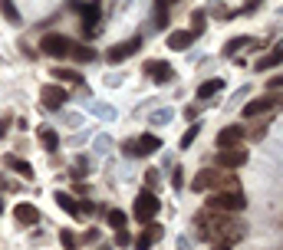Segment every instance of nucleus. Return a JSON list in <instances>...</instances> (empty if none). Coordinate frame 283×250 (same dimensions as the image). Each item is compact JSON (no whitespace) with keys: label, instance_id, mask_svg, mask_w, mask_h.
Masks as SVG:
<instances>
[{"label":"nucleus","instance_id":"obj_1","mask_svg":"<svg viewBox=\"0 0 283 250\" xmlns=\"http://www.w3.org/2000/svg\"><path fill=\"white\" fill-rule=\"evenodd\" d=\"M40 46H43V53H46V56L63 59V56H70L73 40H70V37H63V33H46V37L40 40Z\"/></svg>","mask_w":283,"mask_h":250},{"label":"nucleus","instance_id":"obj_2","mask_svg":"<svg viewBox=\"0 0 283 250\" xmlns=\"http://www.w3.org/2000/svg\"><path fill=\"white\" fill-rule=\"evenodd\" d=\"M208 207L227 214V211H240V207H247V201H244V194H240V191H217V194L208 201Z\"/></svg>","mask_w":283,"mask_h":250},{"label":"nucleus","instance_id":"obj_3","mask_svg":"<svg viewBox=\"0 0 283 250\" xmlns=\"http://www.w3.org/2000/svg\"><path fill=\"white\" fill-rule=\"evenodd\" d=\"M162 211V204H158V198L151 191H142L139 198H135V217L142 221V224H148V221H155V214Z\"/></svg>","mask_w":283,"mask_h":250},{"label":"nucleus","instance_id":"obj_4","mask_svg":"<svg viewBox=\"0 0 283 250\" xmlns=\"http://www.w3.org/2000/svg\"><path fill=\"white\" fill-rule=\"evenodd\" d=\"M283 106V99H277V96H264V99H254L244 106V119H254V115H267V112H277V109Z\"/></svg>","mask_w":283,"mask_h":250},{"label":"nucleus","instance_id":"obj_5","mask_svg":"<svg viewBox=\"0 0 283 250\" xmlns=\"http://www.w3.org/2000/svg\"><path fill=\"white\" fill-rule=\"evenodd\" d=\"M40 99H43L46 109H63V102L70 99V92H66L63 86H43L40 89Z\"/></svg>","mask_w":283,"mask_h":250},{"label":"nucleus","instance_id":"obj_6","mask_svg":"<svg viewBox=\"0 0 283 250\" xmlns=\"http://www.w3.org/2000/svg\"><path fill=\"white\" fill-rule=\"evenodd\" d=\"M142 46V37H132V40H125V43H119V46H112L109 50V63H122V59H129L135 50Z\"/></svg>","mask_w":283,"mask_h":250},{"label":"nucleus","instance_id":"obj_7","mask_svg":"<svg viewBox=\"0 0 283 250\" xmlns=\"http://www.w3.org/2000/svg\"><path fill=\"white\" fill-rule=\"evenodd\" d=\"M244 162H247V151H240V148H221L217 151V165L221 168H240Z\"/></svg>","mask_w":283,"mask_h":250},{"label":"nucleus","instance_id":"obj_8","mask_svg":"<svg viewBox=\"0 0 283 250\" xmlns=\"http://www.w3.org/2000/svg\"><path fill=\"white\" fill-rule=\"evenodd\" d=\"M99 13H102V4H99V0L82 4V23H86V33H96V26H99Z\"/></svg>","mask_w":283,"mask_h":250},{"label":"nucleus","instance_id":"obj_9","mask_svg":"<svg viewBox=\"0 0 283 250\" xmlns=\"http://www.w3.org/2000/svg\"><path fill=\"white\" fill-rule=\"evenodd\" d=\"M145 73H148L155 82H168L171 76H175V69H171L168 63H162V59H151V63H145Z\"/></svg>","mask_w":283,"mask_h":250},{"label":"nucleus","instance_id":"obj_10","mask_svg":"<svg viewBox=\"0 0 283 250\" xmlns=\"http://www.w3.org/2000/svg\"><path fill=\"white\" fill-rule=\"evenodd\" d=\"M155 240H162V227H158V224H151V221H148L145 234H139V237H135V250H148L151 244H155Z\"/></svg>","mask_w":283,"mask_h":250},{"label":"nucleus","instance_id":"obj_11","mask_svg":"<svg viewBox=\"0 0 283 250\" xmlns=\"http://www.w3.org/2000/svg\"><path fill=\"white\" fill-rule=\"evenodd\" d=\"M244 138V129L240 125H231V129H221V135H217V148H234V145Z\"/></svg>","mask_w":283,"mask_h":250},{"label":"nucleus","instance_id":"obj_12","mask_svg":"<svg viewBox=\"0 0 283 250\" xmlns=\"http://www.w3.org/2000/svg\"><path fill=\"white\" fill-rule=\"evenodd\" d=\"M191 43H195V37H191L188 30H175V33H168V46H171V50H188Z\"/></svg>","mask_w":283,"mask_h":250},{"label":"nucleus","instance_id":"obj_13","mask_svg":"<svg viewBox=\"0 0 283 250\" xmlns=\"http://www.w3.org/2000/svg\"><path fill=\"white\" fill-rule=\"evenodd\" d=\"M158 148H162L158 135H142V138H135V151H139V155H151V151H158Z\"/></svg>","mask_w":283,"mask_h":250},{"label":"nucleus","instance_id":"obj_14","mask_svg":"<svg viewBox=\"0 0 283 250\" xmlns=\"http://www.w3.org/2000/svg\"><path fill=\"white\" fill-rule=\"evenodd\" d=\"M13 214H17L20 224H37V217H40L33 204H17V211H13Z\"/></svg>","mask_w":283,"mask_h":250},{"label":"nucleus","instance_id":"obj_15","mask_svg":"<svg viewBox=\"0 0 283 250\" xmlns=\"http://www.w3.org/2000/svg\"><path fill=\"white\" fill-rule=\"evenodd\" d=\"M53 79H56V82H73V86H82V76L76 73V69H63V66L53 69Z\"/></svg>","mask_w":283,"mask_h":250},{"label":"nucleus","instance_id":"obj_16","mask_svg":"<svg viewBox=\"0 0 283 250\" xmlns=\"http://www.w3.org/2000/svg\"><path fill=\"white\" fill-rule=\"evenodd\" d=\"M221 89H224L221 79H208V82H201V89H198V99H211V96L221 92Z\"/></svg>","mask_w":283,"mask_h":250},{"label":"nucleus","instance_id":"obj_17","mask_svg":"<svg viewBox=\"0 0 283 250\" xmlns=\"http://www.w3.org/2000/svg\"><path fill=\"white\" fill-rule=\"evenodd\" d=\"M56 204L63 207L66 214H73V217H79V204H76V201L70 198V194H63V191H56Z\"/></svg>","mask_w":283,"mask_h":250},{"label":"nucleus","instance_id":"obj_18","mask_svg":"<svg viewBox=\"0 0 283 250\" xmlns=\"http://www.w3.org/2000/svg\"><path fill=\"white\" fill-rule=\"evenodd\" d=\"M277 63H283V46H280V50H273V53H267L264 59H257V69H260V73H264V69L277 66Z\"/></svg>","mask_w":283,"mask_h":250},{"label":"nucleus","instance_id":"obj_19","mask_svg":"<svg viewBox=\"0 0 283 250\" xmlns=\"http://www.w3.org/2000/svg\"><path fill=\"white\" fill-rule=\"evenodd\" d=\"M244 46L250 50V46H254V40H250V37H237V40H231V43L224 46V53H227V56H234V53H237V50H244Z\"/></svg>","mask_w":283,"mask_h":250},{"label":"nucleus","instance_id":"obj_20","mask_svg":"<svg viewBox=\"0 0 283 250\" xmlns=\"http://www.w3.org/2000/svg\"><path fill=\"white\" fill-rule=\"evenodd\" d=\"M40 142L46 145V151H56V148H59V135H56L53 129H43V132H40Z\"/></svg>","mask_w":283,"mask_h":250},{"label":"nucleus","instance_id":"obj_21","mask_svg":"<svg viewBox=\"0 0 283 250\" xmlns=\"http://www.w3.org/2000/svg\"><path fill=\"white\" fill-rule=\"evenodd\" d=\"M70 56H76V59H79V63H89V59L96 56V50H92V46H79V43H73Z\"/></svg>","mask_w":283,"mask_h":250},{"label":"nucleus","instance_id":"obj_22","mask_svg":"<svg viewBox=\"0 0 283 250\" xmlns=\"http://www.w3.org/2000/svg\"><path fill=\"white\" fill-rule=\"evenodd\" d=\"M7 165H10L13 171H17V175H23V178H33V168L26 162H20V158H7Z\"/></svg>","mask_w":283,"mask_h":250},{"label":"nucleus","instance_id":"obj_23","mask_svg":"<svg viewBox=\"0 0 283 250\" xmlns=\"http://www.w3.org/2000/svg\"><path fill=\"white\" fill-rule=\"evenodd\" d=\"M0 10H4V17L10 20V23H20V13H17V7H13L10 0H0Z\"/></svg>","mask_w":283,"mask_h":250},{"label":"nucleus","instance_id":"obj_24","mask_svg":"<svg viewBox=\"0 0 283 250\" xmlns=\"http://www.w3.org/2000/svg\"><path fill=\"white\" fill-rule=\"evenodd\" d=\"M191 20H195V23H191V30H188V33H191V37H201V33H204V10H198Z\"/></svg>","mask_w":283,"mask_h":250},{"label":"nucleus","instance_id":"obj_25","mask_svg":"<svg viewBox=\"0 0 283 250\" xmlns=\"http://www.w3.org/2000/svg\"><path fill=\"white\" fill-rule=\"evenodd\" d=\"M109 224H112L115 231H122V227H125V214H122L119 207H115V211H109Z\"/></svg>","mask_w":283,"mask_h":250},{"label":"nucleus","instance_id":"obj_26","mask_svg":"<svg viewBox=\"0 0 283 250\" xmlns=\"http://www.w3.org/2000/svg\"><path fill=\"white\" fill-rule=\"evenodd\" d=\"M198 132H201V129H198V125H191V129L184 132V135H181V148H188V145L195 142V138H198Z\"/></svg>","mask_w":283,"mask_h":250},{"label":"nucleus","instance_id":"obj_27","mask_svg":"<svg viewBox=\"0 0 283 250\" xmlns=\"http://www.w3.org/2000/svg\"><path fill=\"white\" fill-rule=\"evenodd\" d=\"M115 244H119V247H129V244H132V237H129L125 231H119V234H115Z\"/></svg>","mask_w":283,"mask_h":250},{"label":"nucleus","instance_id":"obj_28","mask_svg":"<svg viewBox=\"0 0 283 250\" xmlns=\"http://www.w3.org/2000/svg\"><path fill=\"white\" fill-rule=\"evenodd\" d=\"M267 89H270V92H273V89H283V76H273V79H267Z\"/></svg>","mask_w":283,"mask_h":250},{"label":"nucleus","instance_id":"obj_29","mask_svg":"<svg viewBox=\"0 0 283 250\" xmlns=\"http://www.w3.org/2000/svg\"><path fill=\"white\" fill-rule=\"evenodd\" d=\"M59 240H63V247H76V237H73L70 231H63V234H59Z\"/></svg>","mask_w":283,"mask_h":250},{"label":"nucleus","instance_id":"obj_30","mask_svg":"<svg viewBox=\"0 0 283 250\" xmlns=\"http://www.w3.org/2000/svg\"><path fill=\"white\" fill-rule=\"evenodd\" d=\"M155 23H158V26H165V23H168V13H165V7H158V13H155Z\"/></svg>","mask_w":283,"mask_h":250},{"label":"nucleus","instance_id":"obj_31","mask_svg":"<svg viewBox=\"0 0 283 250\" xmlns=\"http://www.w3.org/2000/svg\"><path fill=\"white\" fill-rule=\"evenodd\" d=\"M145 181H148L151 188H155V184H158V171H148V175H145Z\"/></svg>","mask_w":283,"mask_h":250},{"label":"nucleus","instance_id":"obj_32","mask_svg":"<svg viewBox=\"0 0 283 250\" xmlns=\"http://www.w3.org/2000/svg\"><path fill=\"white\" fill-rule=\"evenodd\" d=\"M158 7H171V4H178V0H155Z\"/></svg>","mask_w":283,"mask_h":250},{"label":"nucleus","instance_id":"obj_33","mask_svg":"<svg viewBox=\"0 0 283 250\" xmlns=\"http://www.w3.org/2000/svg\"><path fill=\"white\" fill-rule=\"evenodd\" d=\"M0 211H4V201H0Z\"/></svg>","mask_w":283,"mask_h":250}]
</instances>
